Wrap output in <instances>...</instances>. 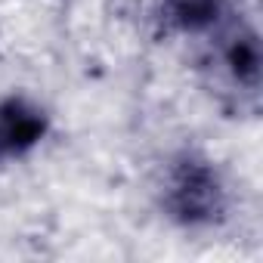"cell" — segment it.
Masks as SVG:
<instances>
[{"instance_id":"cell-4","label":"cell","mask_w":263,"mask_h":263,"mask_svg":"<svg viewBox=\"0 0 263 263\" xmlns=\"http://www.w3.org/2000/svg\"><path fill=\"white\" fill-rule=\"evenodd\" d=\"M229 16V0H152V25L161 37H211Z\"/></svg>"},{"instance_id":"cell-1","label":"cell","mask_w":263,"mask_h":263,"mask_svg":"<svg viewBox=\"0 0 263 263\" xmlns=\"http://www.w3.org/2000/svg\"><path fill=\"white\" fill-rule=\"evenodd\" d=\"M229 183L217 161L183 149L167 158L158 180V208L180 229H214L229 217Z\"/></svg>"},{"instance_id":"cell-2","label":"cell","mask_w":263,"mask_h":263,"mask_svg":"<svg viewBox=\"0 0 263 263\" xmlns=\"http://www.w3.org/2000/svg\"><path fill=\"white\" fill-rule=\"evenodd\" d=\"M50 134V111L25 93L0 96V164L31 155Z\"/></svg>"},{"instance_id":"cell-3","label":"cell","mask_w":263,"mask_h":263,"mask_svg":"<svg viewBox=\"0 0 263 263\" xmlns=\"http://www.w3.org/2000/svg\"><path fill=\"white\" fill-rule=\"evenodd\" d=\"M217 41V50H214V59L220 65V71L226 74V81L238 90V93H257L260 87V37L257 31L238 19V16H229L214 34Z\"/></svg>"}]
</instances>
